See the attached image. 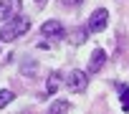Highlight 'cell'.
<instances>
[{
    "instance_id": "13",
    "label": "cell",
    "mask_w": 129,
    "mask_h": 114,
    "mask_svg": "<svg viewBox=\"0 0 129 114\" xmlns=\"http://www.w3.org/2000/svg\"><path fill=\"white\" fill-rule=\"evenodd\" d=\"M81 0H63V5H79Z\"/></svg>"
},
{
    "instance_id": "2",
    "label": "cell",
    "mask_w": 129,
    "mask_h": 114,
    "mask_svg": "<svg viewBox=\"0 0 129 114\" xmlns=\"http://www.w3.org/2000/svg\"><path fill=\"white\" fill-rule=\"evenodd\" d=\"M106 18H109V13H106L104 8L94 10V13H91V20H89V31H91V33H101V31L106 28Z\"/></svg>"
},
{
    "instance_id": "1",
    "label": "cell",
    "mask_w": 129,
    "mask_h": 114,
    "mask_svg": "<svg viewBox=\"0 0 129 114\" xmlns=\"http://www.w3.org/2000/svg\"><path fill=\"white\" fill-rule=\"evenodd\" d=\"M28 31H30V20H28V18H23V15L10 18V20L3 25V31H0V41L10 43V41L20 38V36H23V33H28Z\"/></svg>"
},
{
    "instance_id": "8",
    "label": "cell",
    "mask_w": 129,
    "mask_h": 114,
    "mask_svg": "<svg viewBox=\"0 0 129 114\" xmlns=\"http://www.w3.org/2000/svg\"><path fill=\"white\" fill-rule=\"evenodd\" d=\"M86 36H89V31H86V28H79V31L74 33V38H71V43H76V46H81V43L86 41Z\"/></svg>"
},
{
    "instance_id": "5",
    "label": "cell",
    "mask_w": 129,
    "mask_h": 114,
    "mask_svg": "<svg viewBox=\"0 0 129 114\" xmlns=\"http://www.w3.org/2000/svg\"><path fill=\"white\" fill-rule=\"evenodd\" d=\"M41 33H43V36H53V38H61V36H63V25H61L58 20H46V23L41 25Z\"/></svg>"
},
{
    "instance_id": "12",
    "label": "cell",
    "mask_w": 129,
    "mask_h": 114,
    "mask_svg": "<svg viewBox=\"0 0 129 114\" xmlns=\"http://www.w3.org/2000/svg\"><path fill=\"white\" fill-rule=\"evenodd\" d=\"M20 71H23V74H33V71H36V64H33V61H23Z\"/></svg>"
},
{
    "instance_id": "6",
    "label": "cell",
    "mask_w": 129,
    "mask_h": 114,
    "mask_svg": "<svg viewBox=\"0 0 129 114\" xmlns=\"http://www.w3.org/2000/svg\"><path fill=\"white\" fill-rule=\"evenodd\" d=\"M104 61H106V53H104L101 48H96V51L91 53V61H89V71H91V74H96V71H101V66H104Z\"/></svg>"
},
{
    "instance_id": "7",
    "label": "cell",
    "mask_w": 129,
    "mask_h": 114,
    "mask_svg": "<svg viewBox=\"0 0 129 114\" xmlns=\"http://www.w3.org/2000/svg\"><path fill=\"white\" fill-rule=\"evenodd\" d=\"M69 109H71V104H69V101H61V99H58V101H53V104H51L48 114H66Z\"/></svg>"
},
{
    "instance_id": "9",
    "label": "cell",
    "mask_w": 129,
    "mask_h": 114,
    "mask_svg": "<svg viewBox=\"0 0 129 114\" xmlns=\"http://www.w3.org/2000/svg\"><path fill=\"white\" fill-rule=\"evenodd\" d=\"M13 99H15V94H13V91H8V89H5V91H0V109L8 106Z\"/></svg>"
},
{
    "instance_id": "11",
    "label": "cell",
    "mask_w": 129,
    "mask_h": 114,
    "mask_svg": "<svg viewBox=\"0 0 129 114\" xmlns=\"http://www.w3.org/2000/svg\"><path fill=\"white\" fill-rule=\"evenodd\" d=\"M121 109L129 114V89L126 86H121Z\"/></svg>"
},
{
    "instance_id": "10",
    "label": "cell",
    "mask_w": 129,
    "mask_h": 114,
    "mask_svg": "<svg viewBox=\"0 0 129 114\" xmlns=\"http://www.w3.org/2000/svg\"><path fill=\"white\" fill-rule=\"evenodd\" d=\"M58 79H61V74L56 71V74H51V79H48V94H56V89H58Z\"/></svg>"
},
{
    "instance_id": "3",
    "label": "cell",
    "mask_w": 129,
    "mask_h": 114,
    "mask_svg": "<svg viewBox=\"0 0 129 114\" xmlns=\"http://www.w3.org/2000/svg\"><path fill=\"white\" fill-rule=\"evenodd\" d=\"M23 8L20 0H0V20H8V18H15V13Z\"/></svg>"
},
{
    "instance_id": "4",
    "label": "cell",
    "mask_w": 129,
    "mask_h": 114,
    "mask_svg": "<svg viewBox=\"0 0 129 114\" xmlns=\"http://www.w3.org/2000/svg\"><path fill=\"white\" fill-rule=\"evenodd\" d=\"M66 84H69V89H71V91H84V89H86V84H89V79H86V74H84V71H79V69H76V71H71V76H69V81H66Z\"/></svg>"
}]
</instances>
